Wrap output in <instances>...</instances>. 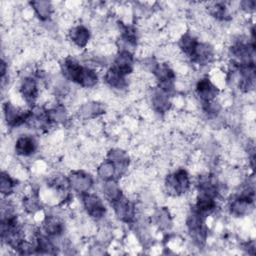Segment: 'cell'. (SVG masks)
<instances>
[{"mask_svg": "<svg viewBox=\"0 0 256 256\" xmlns=\"http://www.w3.org/2000/svg\"><path fill=\"white\" fill-rule=\"evenodd\" d=\"M191 180L188 172L184 168H179L170 173L165 178V188L167 192L175 197L184 195L190 190Z\"/></svg>", "mask_w": 256, "mask_h": 256, "instance_id": "1", "label": "cell"}, {"mask_svg": "<svg viewBox=\"0 0 256 256\" xmlns=\"http://www.w3.org/2000/svg\"><path fill=\"white\" fill-rule=\"evenodd\" d=\"M29 116L30 110H24L10 101H7L3 105V117L7 127H20L21 125L27 123Z\"/></svg>", "mask_w": 256, "mask_h": 256, "instance_id": "2", "label": "cell"}, {"mask_svg": "<svg viewBox=\"0 0 256 256\" xmlns=\"http://www.w3.org/2000/svg\"><path fill=\"white\" fill-rule=\"evenodd\" d=\"M81 202L84 207V210L92 219L98 221L105 217L106 207L103 200L94 193L87 192L81 194Z\"/></svg>", "mask_w": 256, "mask_h": 256, "instance_id": "3", "label": "cell"}, {"mask_svg": "<svg viewBox=\"0 0 256 256\" xmlns=\"http://www.w3.org/2000/svg\"><path fill=\"white\" fill-rule=\"evenodd\" d=\"M35 77L26 76L24 77L19 85V93L23 101L33 107L39 96V84Z\"/></svg>", "mask_w": 256, "mask_h": 256, "instance_id": "4", "label": "cell"}, {"mask_svg": "<svg viewBox=\"0 0 256 256\" xmlns=\"http://www.w3.org/2000/svg\"><path fill=\"white\" fill-rule=\"evenodd\" d=\"M111 205L115 215L120 221L125 223H132L135 221L137 214L136 206L127 197L123 195L119 200L112 203Z\"/></svg>", "mask_w": 256, "mask_h": 256, "instance_id": "5", "label": "cell"}, {"mask_svg": "<svg viewBox=\"0 0 256 256\" xmlns=\"http://www.w3.org/2000/svg\"><path fill=\"white\" fill-rule=\"evenodd\" d=\"M195 92L197 97L199 98L200 103L202 104L216 100L219 94V89L210 78L203 77L197 81L195 86Z\"/></svg>", "mask_w": 256, "mask_h": 256, "instance_id": "6", "label": "cell"}, {"mask_svg": "<svg viewBox=\"0 0 256 256\" xmlns=\"http://www.w3.org/2000/svg\"><path fill=\"white\" fill-rule=\"evenodd\" d=\"M68 179L71 190L79 193L80 195L89 192L94 183L93 178L90 174L79 170L71 172L68 176Z\"/></svg>", "mask_w": 256, "mask_h": 256, "instance_id": "7", "label": "cell"}, {"mask_svg": "<svg viewBox=\"0 0 256 256\" xmlns=\"http://www.w3.org/2000/svg\"><path fill=\"white\" fill-rule=\"evenodd\" d=\"M38 143L35 137L29 134H23L17 137L14 144V151L20 157H30L37 151Z\"/></svg>", "mask_w": 256, "mask_h": 256, "instance_id": "8", "label": "cell"}, {"mask_svg": "<svg viewBox=\"0 0 256 256\" xmlns=\"http://www.w3.org/2000/svg\"><path fill=\"white\" fill-rule=\"evenodd\" d=\"M254 197H248L244 195H237L229 203V211L235 217H243L250 214L253 210Z\"/></svg>", "mask_w": 256, "mask_h": 256, "instance_id": "9", "label": "cell"}, {"mask_svg": "<svg viewBox=\"0 0 256 256\" xmlns=\"http://www.w3.org/2000/svg\"><path fill=\"white\" fill-rule=\"evenodd\" d=\"M112 67L127 77L134 70L133 53L128 50H119L115 55Z\"/></svg>", "mask_w": 256, "mask_h": 256, "instance_id": "10", "label": "cell"}, {"mask_svg": "<svg viewBox=\"0 0 256 256\" xmlns=\"http://www.w3.org/2000/svg\"><path fill=\"white\" fill-rule=\"evenodd\" d=\"M65 225L60 216L49 215L46 216L42 222V233L50 238H59L63 235Z\"/></svg>", "mask_w": 256, "mask_h": 256, "instance_id": "11", "label": "cell"}, {"mask_svg": "<svg viewBox=\"0 0 256 256\" xmlns=\"http://www.w3.org/2000/svg\"><path fill=\"white\" fill-rule=\"evenodd\" d=\"M106 159L113 162L117 169L118 176H122L129 167L130 157L128 152L121 148H112L107 152Z\"/></svg>", "mask_w": 256, "mask_h": 256, "instance_id": "12", "label": "cell"}, {"mask_svg": "<svg viewBox=\"0 0 256 256\" xmlns=\"http://www.w3.org/2000/svg\"><path fill=\"white\" fill-rule=\"evenodd\" d=\"M151 103H152L153 109L160 114L167 113L170 110L172 105L170 94L161 90L158 87H156V89H154L152 92Z\"/></svg>", "mask_w": 256, "mask_h": 256, "instance_id": "13", "label": "cell"}, {"mask_svg": "<svg viewBox=\"0 0 256 256\" xmlns=\"http://www.w3.org/2000/svg\"><path fill=\"white\" fill-rule=\"evenodd\" d=\"M104 81L105 83L113 88L116 89L118 91H124L125 89L128 88V79L126 76H124L123 74H121L119 71H117L115 68H113L112 66L107 69V71L104 74Z\"/></svg>", "mask_w": 256, "mask_h": 256, "instance_id": "14", "label": "cell"}, {"mask_svg": "<svg viewBox=\"0 0 256 256\" xmlns=\"http://www.w3.org/2000/svg\"><path fill=\"white\" fill-rule=\"evenodd\" d=\"M69 39L78 48H85L90 40V30L83 24L72 26L68 32Z\"/></svg>", "mask_w": 256, "mask_h": 256, "instance_id": "15", "label": "cell"}, {"mask_svg": "<svg viewBox=\"0 0 256 256\" xmlns=\"http://www.w3.org/2000/svg\"><path fill=\"white\" fill-rule=\"evenodd\" d=\"M105 111L103 105L99 102L90 101L82 104L78 109V116L81 119H94L102 115Z\"/></svg>", "mask_w": 256, "mask_h": 256, "instance_id": "16", "label": "cell"}, {"mask_svg": "<svg viewBox=\"0 0 256 256\" xmlns=\"http://www.w3.org/2000/svg\"><path fill=\"white\" fill-rule=\"evenodd\" d=\"M102 193H103L104 198L110 204L116 202L124 195L120 185L116 182V180L104 181L103 186H102Z\"/></svg>", "mask_w": 256, "mask_h": 256, "instance_id": "17", "label": "cell"}, {"mask_svg": "<svg viewBox=\"0 0 256 256\" xmlns=\"http://www.w3.org/2000/svg\"><path fill=\"white\" fill-rule=\"evenodd\" d=\"M97 175L101 180H103V182L109 180H116V177L118 176L116 166L113 162L107 159L103 160L101 163L98 164Z\"/></svg>", "mask_w": 256, "mask_h": 256, "instance_id": "18", "label": "cell"}, {"mask_svg": "<svg viewBox=\"0 0 256 256\" xmlns=\"http://www.w3.org/2000/svg\"><path fill=\"white\" fill-rule=\"evenodd\" d=\"M35 15L41 21H47L50 19L53 13V6L48 1H33L30 3Z\"/></svg>", "mask_w": 256, "mask_h": 256, "instance_id": "19", "label": "cell"}, {"mask_svg": "<svg viewBox=\"0 0 256 256\" xmlns=\"http://www.w3.org/2000/svg\"><path fill=\"white\" fill-rule=\"evenodd\" d=\"M16 188V181L14 178L5 171L1 173V182H0V191L3 196H10L15 192Z\"/></svg>", "mask_w": 256, "mask_h": 256, "instance_id": "20", "label": "cell"}, {"mask_svg": "<svg viewBox=\"0 0 256 256\" xmlns=\"http://www.w3.org/2000/svg\"><path fill=\"white\" fill-rule=\"evenodd\" d=\"M155 223L161 230H169L172 227V217L168 209L161 208L155 213Z\"/></svg>", "mask_w": 256, "mask_h": 256, "instance_id": "21", "label": "cell"}, {"mask_svg": "<svg viewBox=\"0 0 256 256\" xmlns=\"http://www.w3.org/2000/svg\"><path fill=\"white\" fill-rule=\"evenodd\" d=\"M240 6L242 9L246 12H251L255 8V2L254 1H243L240 3Z\"/></svg>", "mask_w": 256, "mask_h": 256, "instance_id": "22", "label": "cell"}]
</instances>
